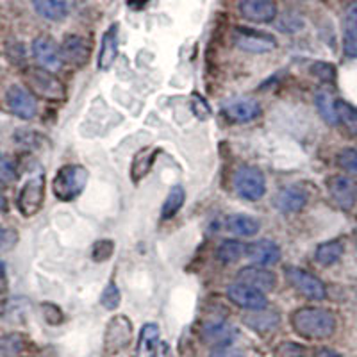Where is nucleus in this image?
<instances>
[{
	"mask_svg": "<svg viewBox=\"0 0 357 357\" xmlns=\"http://www.w3.org/2000/svg\"><path fill=\"white\" fill-rule=\"evenodd\" d=\"M284 273L289 284L301 295L309 298V301H324L325 296H327L325 284L312 273L305 272V270L298 266H286Z\"/></svg>",
	"mask_w": 357,
	"mask_h": 357,
	"instance_id": "5",
	"label": "nucleus"
},
{
	"mask_svg": "<svg viewBox=\"0 0 357 357\" xmlns=\"http://www.w3.org/2000/svg\"><path fill=\"white\" fill-rule=\"evenodd\" d=\"M45 199V177L36 175V177L29 178L25 186L22 188L20 195H18V209L24 216H33L43 206Z\"/></svg>",
	"mask_w": 357,
	"mask_h": 357,
	"instance_id": "8",
	"label": "nucleus"
},
{
	"mask_svg": "<svg viewBox=\"0 0 357 357\" xmlns=\"http://www.w3.org/2000/svg\"><path fill=\"white\" fill-rule=\"evenodd\" d=\"M33 54L41 68L49 72H57L63 65L61 49L57 47L56 41L49 36H38L33 41Z\"/></svg>",
	"mask_w": 357,
	"mask_h": 357,
	"instance_id": "11",
	"label": "nucleus"
},
{
	"mask_svg": "<svg viewBox=\"0 0 357 357\" xmlns=\"http://www.w3.org/2000/svg\"><path fill=\"white\" fill-rule=\"evenodd\" d=\"M159 343V327L155 324L143 325L142 334H139L138 352L139 354H152Z\"/></svg>",
	"mask_w": 357,
	"mask_h": 357,
	"instance_id": "30",
	"label": "nucleus"
},
{
	"mask_svg": "<svg viewBox=\"0 0 357 357\" xmlns=\"http://www.w3.org/2000/svg\"><path fill=\"white\" fill-rule=\"evenodd\" d=\"M343 252H345L343 241L329 240V241H325V243L318 245L314 257H317V261L321 264V266H331V264L337 263V261L341 259Z\"/></svg>",
	"mask_w": 357,
	"mask_h": 357,
	"instance_id": "25",
	"label": "nucleus"
},
{
	"mask_svg": "<svg viewBox=\"0 0 357 357\" xmlns=\"http://www.w3.org/2000/svg\"><path fill=\"white\" fill-rule=\"evenodd\" d=\"M118 56V25H111L107 33L102 36L100 56H98V68L109 70Z\"/></svg>",
	"mask_w": 357,
	"mask_h": 357,
	"instance_id": "21",
	"label": "nucleus"
},
{
	"mask_svg": "<svg viewBox=\"0 0 357 357\" xmlns=\"http://www.w3.org/2000/svg\"><path fill=\"white\" fill-rule=\"evenodd\" d=\"M223 114L236 123H247L261 114L259 102L250 97H236L223 104Z\"/></svg>",
	"mask_w": 357,
	"mask_h": 357,
	"instance_id": "12",
	"label": "nucleus"
},
{
	"mask_svg": "<svg viewBox=\"0 0 357 357\" xmlns=\"http://www.w3.org/2000/svg\"><path fill=\"white\" fill-rule=\"evenodd\" d=\"M33 6L40 17L47 20L59 22L68 15V2L66 0H33Z\"/></svg>",
	"mask_w": 357,
	"mask_h": 357,
	"instance_id": "24",
	"label": "nucleus"
},
{
	"mask_svg": "<svg viewBox=\"0 0 357 357\" xmlns=\"http://www.w3.org/2000/svg\"><path fill=\"white\" fill-rule=\"evenodd\" d=\"M245 250H247V245H243L238 240H225L222 241V245L218 247L216 256L222 261L223 264H231L240 261L245 256Z\"/></svg>",
	"mask_w": 357,
	"mask_h": 357,
	"instance_id": "29",
	"label": "nucleus"
},
{
	"mask_svg": "<svg viewBox=\"0 0 357 357\" xmlns=\"http://www.w3.org/2000/svg\"><path fill=\"white\" fill-rule=\"evenodd\" d=\"M336 116L337 123L345 127L350 136L357 138V107L345 100H336Z\"/></svg>",
	"mask_w": 357,
	"mask_h": 357,
	"instance_id": "26",
	"label": "nucleus"
},
{
	"mask_svg": "<svg viewBox=\"0 0 357 357\" xmlns=\"http://www.w3.org/2000/svg\"><path fill=\"white\" fill-rule=\"evenodd\" d=\"M245 325L250 327L252 331L256 333L264 334L273 331L279 325V314L273 311H266V309H261V311H250L247 317L243 318Z\"/></svg>",
	"mask_w": 357,
	"mask_h": 357,
	"instance_id": "23",
	"label": "nucleus"
},
{
	"mask_svg": "<svg viewBox=\"0 0 357 357\" xmlns=\"http://www.w3.org/2000/svg\"><path fill=\"white\" fill-rule=\"evenodd\" d=\"M240 13L254 24H270L277 18V6L273 0H241Z\"/></svg>",
	"mask_w": 357,
	"mask_h": 357,
	"instance_id": "16",
	"label": "nucleus"
},
{
	"mask_svg": "<svg viewBox=\"0 0 357 357\" xmlns=\"http://www.w3.org/2000/svg\"><path fill=\"white\" fill-rule=\"evenodd\" d=\"M89 54H91V45L86 38L77 36V34H70L63 40L61 45V56L63 61L72 66H82L88 63Z\"/></svg>",
	"mask_w": 357,
	"mask_h": 357,
	"instance_id": "15",
	"label": "nucleus"
},
{
	"mask_svg": "<svg viewBox=\"0 0 357 357\" xmlns=\"http://www.w3.org/2000/svg\"><path fill=\"white\" fill-rule=\"evenodd\" d=\"M29 89L36 93L38 97L47 98V100H63L65 98V86L54 77L49 70L33 68L25 75Z\"/></svg>",
	"mask_w": 357,
	"mask_h": 357,
	"instance_id": "4",
	"label": "nucleus"
},
{
	"mask_svg": "<svg viewBox=\"0 0 357 357\" xmlns=\"http://www.w3.org/2000/svg\"><path fill=\"white\" fill-rule=\"evenodd\" d=\"M291 325L305 340H327L336 331V317L329 309L301 307L293 312Z\"/></svg>",
	"mask_w": 357,
	"mask_h": 357,
	"instance_id": "1",
	"label": "nucleus"
},
{
	"mask_svg": "<svg viewBox=\"0 0 357 357\" xmlns=\"http://www.w3.org/2000/svg\"><path fill=\"white\" fill-rule=\"evenodd\" d=\"M317 357H341V356L337 352H334V350L324 349V350H320V352L317 354Z\"/></svg>",
	"mask_w": 357,
	"mask_h": 357,
	"instance_id": "41",
	"label": "nucleus"
},
{
	"mask_svg": "<svg viewBox=\"0 0 357 357\" xmlns=\"http://www.w3.org/2000/svg\"><path fill=\"white\" fill-rule=\"evenodd\" d=\"M88 183V170L81 165H66L59 168L54 177V195L63 202L75 200L82 193Z\"/></svg>",
	"mask_w": 357,
	"mask_h": 357,
	"instance_id": "2",
	"label": "nucleus"
},
{
	"mask_svg": "<svg viewBox=\"0 0 357 357\" xmlns=\"http://www.w3.org/2000/svg\"><path fill=\"white\" fill-rule=\"evenodd\" d=\"M236 331L225 321H213V324L204 325L202 340L207 345L215 347V349H223L229 347L234 341Z\"/></svg>",
	"mask_w": 357,
	"mask_h": 357,
	"instance_id": "19",
	"label": "nucleus"
},
{
	"mask_svg": "<svg viewBox=\"0 0 357 357\" xmlns=\"http://www.w3.org/2000/svg\"><path fill=\"white\" fill-rule=\"evenodd\" d=\"M311 73L324 82H333L334 77H336V70H334V66L324 61L314 63V65L311 66Z\"/></svg>",
	"mask_w": 357,
	"mask_h": 357,
	"instance_id": "36",
	"label": "nucleus"
},
{
	"mask_svg": "<svg viewBox=\"0 0 357 357\" xmlns=\"http://www.w3.org/2000/svg\"><path fill=\"white\" fill-rule=\"evenodd\" d=\"M4 209H6V199L4 195L0 193V211H4Z\"/></svg>",
	"mask_w": 357,
	"mask_h": 357,
	"instance_id": "42",
	"label": "nucleus"
},
{
	"mask_svg": "<svg viewBox=\"0 0 357 357\" xmlns=\"http://www.w3.org/2000/svg\"><path fill=\"white\" fill-rule=\"evenodd\" d=\"M17 181V168L11 158L0 154V183L2 184H11Z\"/></svg>",
	"mask_w": 357,
	"mask_h": 357,
	"instance_id": "35",
	"label": "nucleus"
},
{
	"mask_svg": "<svg viewBox=\"0 0 357 357\" xmlns=\"http://www.w3.org/2000/svg\"><path fill=\"white\" fill-rule=\"evenodd\" d=\"M238 282L240 284L252 286V288L259 289V291L268 293L275 289L277 286V277L275 273H272L268 268L257 266V264H252V266L241 268L238 272Z\"/></svg>",
	"mask_w": 357,
	"mask_h": 357,
	"instance_id": "14",
	"label": "nucleus"
},
{
	"mask_svg": "<svg viewBox=\"0 0 357 357\" xmlns=\"http://www.w3.org/2000/svg\"><path fill=\"white\" fill-rule=\"evenodd\" d=\"M4 275H6V264L0 261V279H2Z\"/></svg>",
	"mask_w": 357,
	"mask_h": 357,
	"instance_id": "43",
	"label": "nucleus"
},
{
	"mask_svg": "<svg viewBox=\"0 0 357 357\" xmlns=\"http://www.w3.org/2000/svg\"><path fill=\"white\" fill-rule=\"evenodd\" d=\"M331 199L337 207L350 211L357 202V184L349 175H334L327 181Z\"/></svg>",
	"mask_w": 357,
	"mask_h": 357,
	"instance_id": "9",
	"label": "nucleus"
},
{
	"mask_svg": "<svg viewBox=\"0 0 357 357\" xmlns=\"http://www.w3.org/2000/svg\"><path fill=\"white\" fill-rule=\"evenodd\" d=\"M155 154H158V149H143V151L136 154L132 167H130V178H132L134 183H138L139 178L145 177L146 172L151 170Z\"/></svg>",
	"mask_w": 357,
	"mask_h": 357,
	"instance_id": "27",
	"label": "nucleus"
},
{
	"mask_svg": "<svg viewBox=\"0 0 357 357\" xmlns=\"http://www.w3.org/2000/svg\"><path fill=\"white\" fill-rule=\"evenodd\" d=\"M152 357H170V347L165 341H159L158 347L154 349V352L151 354Z\"/></svg>",
	"mask_w": 357,
	"mask_h": 357,
	"instance_id": "40",
	"label": "nucleus"
},
{
	"mask_svg": "<svg viewBox=\"0 0 357 357\" xmlns=\"http://www.w3.org/2000/svg\"><path fill=\"white\" fill-rule=\"evenodd\" d=\"M114 252V243L111 240H98L91 248V259L95 263H104L109 259Z\"/></svg>",
	"mask_w": 357,
	"mask_h": 357,
	"instance_id": "34",
	"label": "nucleus"
},
{
	"mask_svg": "<svg viewBox=\"0 0 357 357\" xmlns=\"http://www.w3.org/2000/svg\"><path fill=\"white\" fill-rule=\"evenodd\" d=\"M227 296L236 305H240L247 311H261V309H266L268 305L266 293L252 288V286L240 284V282H234V284L229 286Z\"/></svg>",
	"mask_w": 357,
	"mask_h": 357,
	"instance_id": "10",
	"label": "nucleus"
},
{
	"mask_svg": "<svg viewBox=\"0 0 357 357\" xmlns=\"http://www.w3.org/2000/svg\"><path fill=\"white\" fill-rule=\"evenodd\" d=\"M234 190L245 200H261L266 193V178L256 167H240L234 174Z\"/></svg>",
	"mask_w": 357,
	"mask_h": 357,
	"instance_id": "3",
	"label": "nucleus"
},
{
	"mask_svg": "<svg viewBox=\"0 0 357 357\" xmlns=\"http://www.w3.org/2000/svg\"><path fill=\"white\" fill-rule=\"evenodd\" d=\"M43 312L45 318H47L50 324H59V321L63 320V312L54 304H43Z\"/></svg>",
	"mask_w": 357,
	"mask_h": 357,
	"instance_id": "38",
	"label": "nucleus"
},
{
	"mask_svg": "<svg viewBox=\"0 0 357 357\" xmlns=\"http://www.w3.org/2000/svg\"><path fill=\"white\" fill-rule=\"evenodd\" d=\"M6 100H8L9 109L17 114L18 118L31 120V118L36 116L38 102L36 98L33 97V93L27 91V89L20 88V86H11V88L8 89Z\"/></svg>",
	"mask_w": 357,
	"mask_h": 357,
	"instance_id": "13",
	"label": "nucleus"
},
{
	"mask_svg": "<svg viewBox=\"0 0 357 357\" xmlns=\"http://www.w3.org/2000/svg\"><path fill=\"white\" fill-rule=\"evenodd\" d=\"M120 298H122V295H120V288H118V284L116 282H109V284L104 288V291H102L100 304L102 307L114 311V309L120 305Z\"/></svg>",
	"mask_w": 357,
	"mask_h": 357,
	"instance_id": "33",
	"label": "nucleus"
},
{
	"mask_svg": "<svg viewBox=\"0 0 357 357\" xmlns=\"http://www.w3.org/2000/svg\"><path fill=\"white\" fill-rule=\"evenodd\" d=\"M337 167L350 175H357V149H343L336 155Z\"/></svg>",
	"mask_w": 357,
	"mask_h": 357,
	"instance_id": "32",
	"label": "nucleus"
},
{
	"mask_svg": "<svg viewBox=\"0 0 357 357\" xmlns=\"http://www.w3.org/2000/svg\"><path fill=\"white\" fill-rule=\"evenodd\" d=\"M184 200H186V191L183 186H174L168 193V197L165 199V204L161 207V218L170 220L181 211V207L184 206Z\"/></svg>",
	"mask_w": 357,
	"mask_h": 357,
	"instance_id": "28",
	"label": "nucleus"
},
{
	"mask_svg": "<svg viewBox=\"0 0 357 357\" xmlns=\"http://www.w3.org/2000/svg\"><path fill=\"white\" fill-rule=\"evenodd\" d=\"M211 357H245V356L241 352H238V350L223 347V349H215V352L211 354Z\"/></svg>",
	"mask_w": 357,
	"mask_h": 357,
	"instance_id": "39",
	"label": "nucleus"
},
{
	"mask_svg": "<svg viewBox=\"0 0 357 357\" xmlns=\"http://www.w3.org/2000/svg\"><path fill=\"white\" fill-rule=\"evenodd\" d=\"M245 256L257 266H272V264L280 261V248L279 245L270 240H259L247 245Z\"/></svg>",
	"mask_w": 357,
	"mask_h": 357,
	"instance_id": "17",
	"label": "nucleus"
},
{
	"mask_svg": "<svg viewBox=\"0 0 357 357\" xmlns=\"http://www.w3.org/2000/svg\"><path fill=\"white\" fill-rule=\"evenodd\" d=\"M15 241H17V232L0 225V250H6V248L13 247Z\"/></svg>",
	"mask_w": 357,
	"mask_h": 357,
	"instance_id": "37",
	"label": "nucleus"
},
{
	"mask_svg": "<svg viewBox=\"0 0 357 357\" xmlns=\"http://www.w3.org/2000/svg\"><path fill=\"white\" fill-rule=\"evenodd\" d=\"M225 227L229 232L236 236H245V238H250V236H256L261 229V223L256 216L245 215V213H238V215H231L225 222Z\"/></svg>",
	"mask_w": 357,
	"mask_h": 357,
	"instance_id": "22",
	"label": "nucleus"
},
{
	"mask_svg": "<svg viewBox=\"0 0 357 357\" xmlns=\"http://www.w3.org/2000/svg\"><path fill=\"white\" fill-rule=\"evenodd\" d=\"M317 107L318 113L321 114L325 122L329 126H337V116H336V100L331 97L327 91H321L317 97Z\"/></svg>",
	"mask_w": 357,
	"mask_h": 357,
	"instance_id": "31",
	"label": "nucleus"
},
{
	"mask_svg": "<svg viewBox=\"0 0 357 357\" xmlns=\"http://www.w3.org/2000/svg\"><path fill=\"white\" fill-rule=\"evenodd\" d=\"M343 49L350 57H357V2L350 4L343 17Z\"/></svg>",
	"mask_w": 357,
	"mask_h": 357,
	"instance_id": "20",
	"label": "nucleus"
},
{
	"mask_svg": "<svg viewBox=\"0 0 357 357\" xmlns=\"http://www.w3.org/2000/svg\"><path fill=\"white\" fill-rule=\"evenodd\" d=\"M307 204V193L302 190L301 186H286L282 190L277 191L275 199H273V206L279 209L280 213H298L302 211Z\"/></svg>",
	"mask_w": 357,
	"mask_h": 357,
	"instance_id": "18",
	"label": "nucleus"
},
{
	"mask_svg": "<svg viewBox=\"0 0 357 357\" xmlns=\"http://www.w3.org/2000/svg\"><path fill=\"white\" fill-rule=\"evenodd\" d=\"M238 49L245 50L250 54H264L272 52L277 47V41L272 34L252 31V29H238L232 38Z\"/></svg>",
	"mask_w": 357,
	"mask_h": 357,
	"instance_id": "7",
	"label": "nucleus"
},
{
	"mask_svg": "<svg viewBox=\"0 0 357 357\" xmlns=\"http://www.w3.org/2000/svg\"><path fill=\"white\" fill-rule=\"evenodd\" d=\"M130 337H132V324L129 321V318L123 314L111 318L106 334H104V350L107 356H113V354L120 352L123 347L129 345Z\"/></svg>",
	"mask_w": 357,
	"mask_h": 357,
	"instance_id": "6",
	"label": "nucleus"
}]
</instances>
